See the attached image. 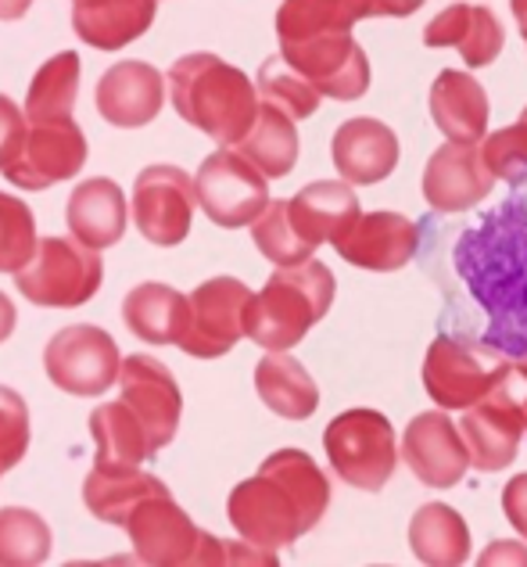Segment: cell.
<instances>
[{
    "instance_id": "obj_45",
    "label": "cell",
    "mask_w": 527,
    "mask_h": 567,
    "mask_svg": "<svg viewBox=\"0 0 527 567\" xmlns=\"http://www.w3.org/2000/svg\"><path fill=\"white\" fill-rule=\"evenodd\" d=\"M29 8H33V0H0V19L14 22V19H22Z\"/></svg>"
},
{
    "instance_id": "obj_17",
    "label": "cell",
    "mask_w": 527,
    "mask_h": 567,
    "mask_svg": "<svg viewBox=\"0 0 527 567\" xmlns=\"http://www.w3.org/2000/svg\"><path fill=\"white\" fill-rule=\"evenodd\" d=\"M420 219L399 216V213H370L352 223L349 230H341L334 241L338 256L344 262L359 266V270L373 274H391L410 266L420 251Z\"/></svg>"
},
{
    "instance_id": "obj_33",
    "label": "cell",
    "mask_w": 527,
    "mask_h": 567,
    "mask_svg": "<svg viewBox=\"0 0 527 567\" xmlns=\"http://www.w3.org/2000/svg\"><path fill=\"white\" fill-rule=\"evenodd\" d=\"M80 54L62 51L51 62H43L40 72L29 83L25 94V115L29 123H51V118H72L75 94H80Z\"/></svg>"
},
{
    "instance_id": "obj_41",
    "label": "cell",
    "mask_w": 527,
    "mask_h": 567,
    "mask_svg": "<svg viewBox=\"0 0 527 567\" xmlns=\"http://www.w3.org/2000/svg\"><path fill=\"white\" fill-rule=\"evenodd\" d=\"M503 514L527 539V474H517L514 482L503 488Z\"/></svg>"
},
{
    "instance_id": "obj_24",
    "label": "cell",
    "mask_w": 527,
    "mask_h": 567,
    "mask_svg": "<svg viewBox=\"0 0 527 567\" xmlns=\"http://www.w3.org/2000/svg\"><path fill=\"white\" fill-rule=\"evenodd\" d=\"M155 22V0H72L75 37L97 51H118Z\"/></svg>"
},
{
    "instance_id": "obj_8",
    "label": "cell",
    "mask_w": 527,
    "mask_h": 567,
    "mask_svg": "<svg viewBox=\"0 0 527 567\" xmlns=\"http://www.w3.org/2000/svg\"><path fill=\"white\" fill-rule=\"evenodd\" d=\"M463 442L471 450V464L477 471H503L517 460L520 442L527 435V399H524V378L514 367V374L499 381L477 406L463 410Z\"/></svg>"
},
{
    "instance_id": "obj_37",
    "label": "cell",
    "mask_w": 527,
    "mask_h": 567,
    "mask_svg": "<svg viewBox=\"0 0 527 567\" xmlns=\"http://www.w3.org/2000/svg\"><path fill=\"white\" fill-rule=\"evenodd\" d=\"M37 245L33 208L0 190V274H19L37 256Z\"/></svg>"
},
{
    "instance_id": "obj_28",
    "label": "cell",
    "mask_w": 527,
    "mask_h": 567,
    "mask_svg": "<svg viewBox=\"0 0 527 567\" xmlns=\"http://www.w3.org/2000/svg\"><path fill=\"white\" fill-rule=\"evenodd\" d=\"M288 205H291L294 227L316 248L323 241H334L341 230H349L359 219V198L352 184H338V181L309 184L306 190H298Z\"/></svg>"
},
{
    "instance_id": "obj_39",
    "label": "cell",
    "mask_w": 527,
    "mask_h": 567,
    "mask_svg": "<svg viewBox=\"0 0 527 567\" xmlns=\"http://www.w3.org/2000/svg\"><path fill=\"white\" fill-rule=\"evenodd\" d=\"M29 450V406L14 388L0 384V467L11 471L22 464Z\"/></svg>"
},
{
    "instance_id": "obj_19",
    "label": "cell",
    "mask_w": 527,
    "mask_h": 567,
    "mask_svg": "<svg viewBox=\"0 0 527 567\" xmlns=\"http://www.w3.org/2000/svg\"><path fill=\"white\" fill-rule=\"evenodd\" d=\"M495 187V173L488 169L477 144L448 141L431 155L424 169V198L438 216H459L477 208Z\"/></svg>"
},
{
    "instance_id": "obj_29",
    "label": "cell",
    "mask_w": 527,
    "mask_h": 567,
    "mask_svg": "<svg viewBox=\"0 0 527 567\" xmlns=\"http://www.w3.org/2000/svg\"><path fill=\"white\" fill-rule=\"evenodd\" d=\"M255 392L283 421H309L320 406V388L288 352H269L255 367Z\"/></svg>"
},
{
    "instance_id": "obj_4",
    "label": "cell",
    "mask_w": 527,
    "mask_h": 567,
    "mask_svg": "<svg viewBox=\"0 0 527 567\" xmlns=\"http://www.w3.org/2000/svg\"><path fill=\"white\" fill-rule=\"evenodd\" d=\"M338 280L320 259L280 266L259 295H251L245 331L266 352H288L334 306Z\"/></svg>"
},
{
    "instance_id": "obj_5",
    "label": "cell",
    "mask_w": 527,
    "mask_h": 567,
    "mask_svg": "<svg viewBox=\"0 0 527 567\" xmlns=\"http://www.w3.org/2000/svg\"><path fill=\"white\" fill-rule=\"evenodd\" d=\"M517 360L480 341L438 334L431 341L424 360V388L434 406L442 410H471L499 381L514 374Z\"/></svg>"
},
{
    "instance_id": "obj_7",
    "label": "cell",
    "mask_w": 527,
    "mask_h": 567,
    "mask_svg": "<svg viewBox=\"0 0 527 567\" xmlns=\"http://www.w3.org/2000/svg\"><path fill=\"white\" fill-rule=\"evenodd\" d=\"M323 450L344 485L381 492L399 467L395 427L381 410H344L327 424Z\"/></svg>"
},
{
    "instance_id": "obj_47",
    "label": "cell",
    "mask_w": 527,
    "mask_h": 567,
    "mask_svg": "<svg viewBox=\"0 0 527 567\" xmlns=\"http://www.w3.org/2000/svg\"><path fill=\"white\" fill-rule=\"evenodd\" d=\"M517 370H520V378H524V399H527V355H524V360H517Z\"/></svg>"
},
{
    "instance_id": "obj_46",
    "label": "cell",
    "mask_w": 527,
    "mask_h": 567,
    "mask_svg": "<svg viewBox=\"0 0 527 567\" xmlns=\"http://www.w3.org/2000/svg\"><path fill=\"white\" fill-rule=\"evenodd\" d=\"M509 8H514V19H517L520 33H524V40H527V0H509Z\"/></svg>"
},
{
    "instance_id": "obj_11",
    "label": "cell",
    "mask_w": 527,
    "mask_h": 567,
    "mask_svg": "<svg viewBox=\"0 0 527 567\" xmlns=\"http://www.w3.org/2000/svg\"><path fill=\"white\" fill-rule=\"evenodd\" d=\"M133 557L147 567H198L205 532L187 517L169 488L151 492L126 520Z\"/></svg>"
},
{
    "instance_id": "obj_21",
    "label": "cell",
    "mask_w": 527,
    "mask_h": 567,
    "mask_svg": "<svg viewBox=\"0 0 527 567\" xmlns=\"http://www.w3.org/2000/svg\"><path fill=\"white\" fill-rule=\"evenodd\" d=\"M334 166L349 184H381L399 166V137L381 118H349L334 133Z\"/></svg>"
},
{
    "instance_id": "obj_20",
    "label": "cell",
    "mask_w": 527,
    "mask_h": 567,
    "mask_svg": "<svg viewBox=\"0 0 527 567\" xmlns=\"http://www.w3.org/2000/svg\"><path fill=\"white\" fill-rule=\"evenodd\" d=\"M165 83L162 72L147 62H118L101 76L97 83V112L104 123L118 130H141L155 123L165 101Z\"/></svg>"
},
{
    "instance_id": "obj_40",
    "label": "cell",
    "mask_w": 527,
    "mask_h": 567,
    "mask_svg": "<svg viewBox=\"0 0 527 567\" xmlns=\"http://www.w3.org/2000/svg\"><path fill=\"white\" fill-rule=\"evenodd\" d=\"M25 133H29V115L11 97L0 94V169L22 152Z\"/></svg>"
},
{
    "instance_id": "obj_26",
    "label": "cell",
    "mask_w": 527,
    "mask_h": 567,
    "mask_svg": "<svg viewBox=\"0 0 527 567\" xmlns=\"http://www.w3.org/2000/svg\"><path fill=\"white\" fill-rule=\"evenodd\" d=\"M123 320L147 346H179L190 320V298L169 288V284L147 280L126 295Z\"/></svg>"
},
{
    "instance_id": "obj_9",
    "label": "cell",
    "mask_w": 527,
    "mask_h": 567,
    "mask_svg": "<svg viewBox=\"0 0 527 567\" xmlns=\"http://www.w3.org/2000/svg\"><path fill=\"white\" fill-rule=\"evenodd\" d=\"M43 370L62 392L94 399L108 392V384H118L123 360H118V346L108 331H101L94 323H72L48 341Z\"/></svg>"
},
{
    "instance_id": "obj_34",
    "label": "cell",
    "mask_w": 527,
    "mask_h": 567,
    "mask_svg": "<svg viewBox=\"0 0 527 567\" xmlns=\"http://www.w3.org/2000/svg\"><path fill=\"white\" fill-rule=\"evenodd\" d=\"M51 525L37 511L4 506L0 511V567H33L51 557Z\"/></svg>"
},
{
    "instance_id": "obj_23",
    "label": "cell",
    "mask_w": 527,
    "mask_h": 567,
    "mask_svg": "<svg viewBox=\"0 0 527 567\" xmlns=\"http://www.w3.org/2000/svg\"><path fill=\"white\" fill-rule=\"evenodd\" d=\"M431 115L448 141L477 144L488 133V94L471 72L445 69L431 86Z\"/></svg>"
},
{
    "instance_id": "obj_12",
    "label": "cell",
    "mask_w": 527,
    "mask_h": 567,
    "mask_svg": "<svg viewBox=\"0 0 527 567\" xmlns=\"http://www.w3.org/2000/svg\"><path fill=\"white\" fill-rule=\"evenodd\" d=\"M280 54L323 97L355 101L370 91L366 51L352 40V33H316L301 40H280Z\"/></svg>"
},
{
    "instance_id": "obj_15",
    "label": "cell",
    "mask_w": 527,
    "mask_h": 567,
    "mask_svg": "<svg viewBox=\"0 0 527 567\" xmlns=\"http://www.w3.org/2000/svg\"><path fill=\"white\" fill-rule=\"evenodd\" d=\"M86 166V137L72 118H51V123H29L22 152L14 155L4 176L22 190H48L62 181L80 176Z\"/></svg>"
},
{
    "instance_id": "obj_36",
    "label": "cell",
    "mask_w": 527,
    "mask_h": 567,
    "mask_svg": "<svg viewBox=\"0 0 527 567\" xmlns=\"http://www.w3.org/2000/svg\"><path fill=\"white\" fill-rule=\"evenodd\" d=\"M251 241L273 266H298L312 259L316 245L301 237V230L291 219L288 202H269L266 213L251 223Z\"/></svg>"
},
{
    "instance_id": "obj_48",
    "label": "cell",
    "mask_w": 527,
    "mask_h": 567,
    "mask_svg": "<svg viewBox=\"0 0 527 567\" xmlns=\"http://www.w3.org/2000/svg\"><path fill=\"white\" fill-rule=\"evenodd\" d=\"M0 471H4V467H0Z\"/></svg>"
},
{
    "instance_id": "obj_6",
    "label": "cell",
    "mask_w": 527,
    "mask_h": 567,
    "mask_svg": "<svg viewBox=\"0 0 527 567\" xmlns=\"http://www.w3.org/2000/svg\"><path fill=\"white\" fill-rule=\"evenodd\" d=\"M104 280V262L97 248L83 245L80 237H43L37 256L14 274V288L33 306L75 309L97 295Z\"/></svg>"
},
{
    "instance_id": "obj_35",
    "label": "cell",
    "mask_w": 527,
    "mask_h": 567,
    "mask_svg": "<svg viewBox=\"0 0 527 567\" xmlns=\"http://www.w3.org/2000/svg\"><path fill=\"white\" fill-rule=\"evenodd\" d=\"M255 86H259V97L266 104H277V109L288 112L294 123L298 118L316 115L320 97H323L298 69H291V62L283 54L266 58V62L259 65V80H255Z\"/></svg>"
},
{
    "instance_id": "obj_44",
    "label": "cell",
    "mask_w": 527,
    "mask_h": 567,
    "mask_svg": "<svg viewBox=\"0 0 527 567\" xmlns=\"http://www.w3.org/2000/svg\"><path fill=\"white\" fill-rule=\"evenodd\" d=\"M14 323H19V317H14V302H11L4 291H0V341L11 338Z\"/></svg>"
},
{
    "instance_id": "obj_14",
    "label": "cell",
    "mask_w": 527,
    "mask_h": 567,
    "mask_svg": "<svg viewBox=\"0 0 527 567\" xmlns=\"http://www.w3.org/2000/svg\"><path fill=\"white\" fill-rule=\"evenodd\" d=\"M198 184L179 166H147L133 184V219L151 245L173 248L190 234Z\"/></svg>"
},
{
    "instance_id": "obj_27",
    "label": "cell",
    "mask_w": 527,
    "mask_h": 567,
    "mask_svg": "<svg viewBox=\"0 0 527 567\" xmlns=\"http://www.w3.org/2000/svg\"><path fill=\"white\" fill-rule=\"evenodd\" d=\"M90 435L97 442V460H94L97 471L108 474L141 471V464L151 456V442L141 416L123 399L104 402V406L90 413Z\"/></svg>"
},
{
    "instance_id": "obj_1",
    "label": "cell",
    "mask_w": 527,
    "mask_h": 567,
    "mask_svg": "<svg viewBox=\"0 0 527 567\" xmlns=\"http://www.w3.org/2000/svg\"><path fill=\"white\" fill-rule=\"evenodd\" d=\"M420 219V270L442 291L438 334L527 355V176L495 208Z\"/></svg>"
},
{
    "instance_id": "obj_31",
    "label": "cell",
    "mask_w": 527,
    "mask_h": 567,
    "mask_svg": "<svg viewBox=\"0 0 527 567\" xmlns=\"http://www.w3.org/2000/svg\"><path fill=\"white\" fill-rule=\"evenodd\" d=\"M237 152L245 155L248 162H255L269 181H280L288 176L298 162V130L294 118L288 112H280L277 104H266L259 109V118L255 126L245 133V141L237 144Z\"/></svg>"
},
{
    "instance_id": "obj_43",
    "label": "cell",
    "mask_w": 527,
    "mask_h": 567,
    "mask_svg": "<svg viewBox=\"0 0 527 567\" xmlns=\"http://www.w3.org/2000/svg\"><path fill=\"white\" fill-rule=\"evenodd\" d=\"M427 0H381V14H388V19H405V14H413L424 8Z\"/></svg>"
},
{
    "instance_id": "obj_38",
    "label": "cell",
    "mask_w": 527,
    "mask_h": 567,
    "mask_svg": "<svg viewBox=\"0 0 527 567\" xmlns=\"http://www.w3.org/2000/svg\"><path fill=\"white\" fill-rule=\"evenodd\" d=\"M480 155H485L488 169L495 173V181H520L527 176V109L514 126L495 130L492 137L480 144Z\"/></svg>"
},
{
    "instance_id": "obj_13",
    "label": "cell",
    "mask_w": 527,
    "mask_h": 567,
    "mask_svg": "<svg viewBox=\"0 0 527 567\" xmlns=\"http://www.w3.org/2000/svg\"><path fill=\"white\" fill-rule=\"evenodd\" d=\"M251 291L237 277H213L190 295V320L179 349L194 360H219L240 338H248L245 317H248Z\"/></svg>"
},
{
    "instance_id": "obj_25",
    "label": "cell",
    "mask_w": 527,
    "mask_h": 567,
    "mask_svg": "<svg viewBox=\"0 0 527 567\" xmlns=\"http://www.w3.org/2000/svg\"><path fill=\"white\" fill-rule=\"evenodd\" d=\"M69 230L72 237H80L90 248H112L118 245V237L126 234V198L123 187L108 176H94V181H83L69 194V208H65Z\"/></svg>"
},
{
    "instance_id": "obj_2",
    "label": "cell",
    "mask_w": 527,
    "mask_h": 567,
    "mask_svg": "<svg viewBox=\"0 0 527 567\" xmlns=\"http://www.w3.org/2000/svg\"><path fill=\"white\" fill-rule=\"evenodd\" d=\"M330 506V482L316 460L301 450H280L262 460L248 482H240L226 514L245 543L262 549H288L323 520Z\"/></svg>"
},
{
    "instance_id": "obj_32",
    "label": "cell",
    "mask_w": 527,
    "mask_h": 567,
    "mask_svg": "<svg viewBox=\"0 0 527 567\" xmlns=\"http://www.w3.org/2000/svg\"><path fill=\"white\" fill-rule=\"evenodd\" d=\"M165 485L155 474L144 471H126V474H108V471H90L83 482V503L86 511L94 514L104 525H118L126 528V520L133 514V506L147 499L151 492H162Z\"/></svg>"
},
{
    "instance_id": "obj_42",
    "label": "cell",
    "mask_w": 527,
    "mask_h": 567,
    "mask_svg": "<svg viewBox=\"0 0 527 567\" xmlns=\"http://www.w3.org/2000/svg\"><path fill=\"white\" fill-rule=\"evenodd\" d=\"M495 560H517V564H527V549L524 546H514V543H495L488 546V554L480 557L477 564H495Z\"/></svg>"
},
{
    "instance_id": "obj_30",
    "label": "cell",
    "mask_w": 527,
    "mask_h": 567,
    "mask_svg": "<svg viewBox=\"0 0 527 567\" xmlns=\"http://www.w3.org/2000/svg\"><path fill=\"white\" fill-rule=\"evenodd\" d=\"M410 549L427 567H456L471 557V532L459 511L445 503H427L410 520Z\"/></svg>"
},
{
    "instance_id": "obj_22",
    "label": "cell",
    "mask_w": 527,
    "mask_h": 567,
    "mask_svg": "<svg viewBox=\"0 0 527 567\" xmlns=\"http://www.w3.org/2000/svg\"><path fill=\"white\" fill-rule=\"evenodd\" d=\"M427 48H456L466 69H485L503 54L506 29L485 4H448L424 29Z\"/></svg>"
},
{
    "instance_id": "obj_16",
    "label": "cell",
    "mask_w": 527,
    "mask_h": 567,
    "mask_svg": "<svg viewBox=\"0 0 527 567\" xmlns=\"http://www.w3.org/2000/svg\"><path fill=\"white\" fill-rule=\"evenodd\" d=\"M118 395L141 416L151 456H158L176 439L179 413H184V395H179L173 370L158 363L155 355H130L118 370Z\"/></svg>"
},
{
    "instance_id": "obj_18",
    "label": "cell",
    "mask_w": 527,
    "mask_h": 567,
    "mask_svg": "<svg viewBox=\"0 0 527 567\" xmlns=\"http://www.w3.org/2000/svg\"><path fill=\"white\" fill-rule=\"evenodd\" d=\"M402 460L431 488L459 485L466 467H474L471 450L463 442V431L452 424L448 413H442V406L413 416L402 435Z\"/></svg>"
},
{
    "instance_id": "obj_10",
    "label": "cell",
    "mask_w": 527,
    "mask_h": 567,
    "mask_svg": "<svg viewBox=\"0 0 527 567\" xmlns=\"http://www.w3.org/2000/svg\"><path fill=\"white\" fill-rule=\"evenodd\" d=\"M194 184H198L202 213L226 230L248 227L269 205V176L240 152L208 155L198 176H194Z\"/></svg>"
},
{
    "instance_id": "obj_3",
    "label": "cell",
    "mask_w": 527,
    "mask_h": 567,
    "mask_svg": "<svg viewBox=\"0 0 527 567\" xmlns=\"http://www.w3.org/2000/svg\"><path fill=\"white\" fill-rule=\"evenodd\" d=\"M165 80L179 118L208 133L219 147H237L259 118V86L216 54H184Z\"/></svg>"
}]
</instances>
